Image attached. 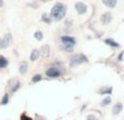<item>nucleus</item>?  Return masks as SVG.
Returning a JSON list of instances; mask_svg holds the SVG:
<instances>
[{
  "mask_svg": "<svg viewBox=\"0 0 124 120\" xmlns=\"http://www.w3.org/2000/svg\"><path fill=\"white\" fill-rule=\"evenodd\" d=\"M65 13L66 7L61 2H57V3H54V8L51 10V17L54 21H60L65 17Z\"/></svg>",
  "mask_w": 124,
  "mask_h": 120,
  "instance_id": "f257e3e1",
  "label": "nucleus"
},
{
  "mask_svg": "<svg viewBox=\"0 0 124 120\" xmlns=\"http://www.w3.org/2000/svg\"><path fill=\"white\" fill-rule=\"evenodd\" d=\"M61 49L65 50L68 52H71L73 50V47L76 44V39L71 36H61Z\"/></svg>",
  "mask_w": 124,
  "mask_h": 120,
  "instance_id": "f03ea898",
  "label": "nucleus"
},
{
  "mask_svg": "<svg viewBox=\"0 0 124 120\" xmlns=\"http://www.w3.org/2000/svg\"><path fill=\"white\" fill-rule=\"evenodd\" d=\"M88 62V59L85 55L83 54H78V55H75L70 61V66L71 67H76L78 64H82V63H86Z\"/></svg>",
  "mask_w": 124,
  "mask_h": 120,
  "instance_id": "7ed1b4c3",
  "label": "nucleus"
},
{
  "mask_svg": "<svg viewBox=\"0 0 124 120\" xmlns=\"http://www.w3.org/2000/svg\"><path fill=\"white\" fill-rule=\"evenodd\" d=\"M13 43V37L10 33H7L4 34L3 37L0 38V49H4V48H8L11 44Z\"/></svg>",
  "mask_w": 124,
  "mask_h": 120,
  "instance_id": "20e7f679",
  "label": "nucleus"
},
{
  "mask_svg": "<svg viewBox=\"0 0 124 120\" xmlns=\"http://www.w3.org/2000/svg\"><path fill=\"white\" fill-rule=\"evenodd\" d=\"M46 74H47V77H58L61 75V71L59 68L52 67V68H49L47 71H46Z\"/></svg>",
  "mask_w": 124,
  "mask_h": 120,
  "instance_id": "39448f33",
  "label": "nucleus"
},
{
  "mask_svg": "<svg viewBox=\"0 0 124 120\" xmlns=\"http://www.w3.org/2000/svg\"><path fill=\"white\" fill-rule=\"evenodd\" d=\"M75 9H76V11L78 12V14H84V13H86V11H87V6H86L85 3H83V2H77V3L75 4Z\"/></svg>",
  "mask_w": 124,
  "mask_h": 120,
  "instance_id": "423d86ee",
  "label": "nucleus"
},
{
  "mask_svg": "<svg viewBox=\"0 0 124 120\" xmlns=\"http://www.w3.org/2000/svg\"><path fill=\"white\" fill-rule=\"evenodd\" d=\"M39 51V55L40 56H43V57H48L50 55V47H49V45H44V46H41L40 47V49L38 50Z\"/></svg>",
  "mask_w": 124,
  "mask_h": 120,
  "instance_id": "0eeeda50",
  "label": "nucleus"
},
{
  "mask_svg": "<svg viewBox=\"0 0 124 120\" xmlns=\"http://www.w3.org/2000/svg\"><path fill=\"white\" fill-rule=\"evenodd\" d=\"M27 69H28V63L26 61H22L20 63V67H19V72L21 73L22 75H24L26 72H27Z\"/></svg>",
  "mask_w": 124,
  "mask_h": 120,
  "instance_id": "6e6552de",
  "label": "nucleus"
},
{
  "mask_svg": "<svg viewBox=\"0 0 124 120\" xmlns=\"http://www.w3.org/2000/svg\"><path fill=\"white\" fill-rule=\"evenodd\" d=\"M111 20H112V15H111V13H109V12L103 13L102 17H101V22H102L103 24H109L110 22H111Z\"/></svg>",
  "mask_w": 124,
  "mask_h": 120,
  "instance_id": "1a4fd4ad",
  "label": "nucleus"
},
{
  "mask_svg": "<svg viewBox=\"0 0 124 120\" xmlns=\"http://www.w3.org/2000/svg\"><path fill=\"white\" fill-rule=\"evenodd\" d=\"M122 109H123V104L122 103H118V104H116V105L113 106V108H112V112H113L114 115H118V114H120V112L122 111Z\"/></svg>",
  "mask_w": 124,
  "mask_h": 120,
  "instance_id": "9d476101",
  "label": "nucleus"
},
{
  "mask_svg": "<svg viewBox=\"0 0 124 120\" xmlns=\"http://www.w3.org/2000/svg\"><path fill=\"white\" fill-rule=\"evenodd\" d=\"M8 64H9L8 59H7L4 56L0 55V69H6L7 67H8Z\"/></svg>",
  "mask_w": 124,
  "mask_h": 120,
  "instance_id": "9b49d317",
  "label": "nucleus"
},
{
  "mask_svg": "<svg viewBox=\"0 0 124 120\" xmlns=\"http://www.w3.org/2000/svg\"><path fill=\"white\" fill-rule=\"evenodd\" d=\"M39 57V51L37 49H33L32 52H31V56H30V59L31 61H36Z\"/></svg>",
  "mask_w": 124,
  "mask_h": 120,
  "instance_id": "f8f14e48",
  "label": "nucleus"
},
{
  "mask_svg": "<svg viewBox=\"0 0 124 120\" xmlns=\"http://www.w3.org/2000/svg\"><path fill=\"white\" fill-rule=\"evenodd\" d=\"M101 95H110L112 93V87H109V86H106V87H102L100 91H99Z\"/></svg>",
  "mask_w": 124,
  "mask_h": 120,
  "instance_id": "ddd939ff",
  "label": "nucleus"
},
{
  "mask_svg": "<svg viewBox=\"0 0 124 120\" xmlns=\"http://www.w3.org/2000/svg\"><path fill=\"white\" fill-rule=\"evenodd\" d=\"M111 102H112L111 97H110V96H107V97H105V98L101 101L100 105H101V107H106V106H108L109 104H111Z\"/></svg>",
  "mask_w": 124,
  "mask_h": 120,
  "instance_id": "4468645a",
  "label": "nucleus"
},
{
  "mask_svg": "<svg viewBox=\"0 0 124 120\" xmlns=\"http://www.w3.org/2000/svg\"><path fill=\"white\" fill-rule=\"evenodd\" d=\"M102 2L109 8H114L116 4V0H102Z\"/></svg>",
  "mask_w": 124,
  "mask_h": 120,
  "instance_id": "2eb2a0df",
  "label": "nucleus"
},
{
  "mask_svg": "<svg viewBox=\"0 0 124 120\" xmlns=\"http://www.w3.org/2000/svg\"><path fill=\"white\" fill-rule=\"evenodd\" d=\"M9 94L8 93H6V94L3 95V97H2V99L0 101V105L1 106H4V105H8L9 104Z\"/></svg>",
  "mask_w": 124,
  "mask_h": 120,
  "instance_id": "dca6fc26",
  "label": "nucleus"
},
{
  "mask_svg": "<svg viewBox=\"0 0 124 120\" xmlns=\"http://www.w3.org/2000/svg\"><path fill=\"white\" fill-rule=\"evenodd\" d=\"M105 43L107 44V45L112 46V47H119V46H120L118 43H116V42H114L113 39H111V38H108V39H106V41H105Z\"/></svg>",
  "mask_w": 124,
  "mask_h": 120,
  "instance_id": "f3484780",
  "label": "nucleus"
},
{
  "mask_svg": "<svg viewBox=\"0 0 124 120\" xmlns=\"http://www.w3.org/2000/svg\"><path fill=\"white\" fill-rule=\"evenodd\" d=\"M34 36H35V38H36L37 41H41V39L44 38V35H43V33H41L40 31H36L35 34H34Z\"/></svg>",
  "mask_w": 124,
  "mask_h": 120,
  "instance_id": "a211bd4d",
  "label": "nucleus"
},
{
  "mask_svg": "<svg viewBox=\"0 0 124 120\" xmlns=\"http://www.w3.org/2000/svg\"><path fill=\"white\" fill-rule=\"evenodd\" d=\"M41 19H43V21L45 22V23H47V24H50V23H51V19H50V17H48L46 13H44V14H43V17H41Z\"/></svg>",
  "mask_w": 124,
  "mask_h": 120,
  "instance_id": "6ab92c4d",
  "label": "nucleus"
},
{
  "mask_svg": "<svg viewBox=\"0 0 124 120\" xmlns=\"http://www.w3.org/2000/svg\"><path fill=\"white\" fill-rule=\"evenodd\" d=\"M40 80H41V75L40 74H36V75H34V77H33L32 82H33V83H37V82H39Z\"/></svg>",
  "mask_w": 124,
  "mask_h": 120,
  "instance_id": "aec40b11",
  "label": "nucleus"
},
{
  "mask_svg": "<svg viewBox=\"0 0 124 120\" xmlns=\"http://www.w3.org/2000/svg\"><path fill=\"white\" fill-rule=\"evenodd\" d=\"M20 85H21V84H20V82H16V83H15V85H14V87L11 88V92H12V93H15V92H16V91L20 88Z\"/></svg>",
  "mask_w": 124,
  "mask_h": 120,
  "instance_id": "412c9836",
  "label": "nucleus"
},
{
  "mask_svg": "<svg viewBox=\"0 0 124 120\" xmlns=\"http://www.w3.org/2000/svg\"><path fill=\"white\" fill-rule=\"evenodd\" d=\"M87 120H98V118H97L96 116H94V115H88Z\"/></svg>",
  "mask_w": 124,
  "mask_h": 120,
  "instance_id": "4be33fe9",
  "label": "nucleus"
},
{
  "mask_svg": "<svg viewBox=\"0 0 124 120\" xmlns=\"http://www.w3.org/2000/svg\"><path fill=\"white\" fill-rule=\"evenodd\" d=\"M21 120H33V119L30 118L28 116H26V115H22V116H21Z\"/></svg>",
  "mask_w": 124,
  "mask_h": 120,
  "instance_id": "5701e85b",
  "label": "nucleus"
},
{
  "mask_svg": "<svg viewBox=\"0 0 124 120\" xmlns=\"http://www.w3.org/2000/svg\"><path fill=\"white\" fill-rule=\"evenodd\" d=\"M123 55H124V51L121 52V54H120V56L118 57V60H119V61H122V57H123Z\"/></svg>",
  "mask_w": 124,
  "mask_h": 120,
  "instance_id": "b1692460",
  "label": "nucleus"
},
{
  "mask_svg": "<svg viewBox=\"0 0 124 120\" xmlns=\"http://www.w3.org/2000/svg\"><path fill=\"white\" fill-rule=\"evenodd\" d=\"M65 25L66 26H71L72 25V21H70V20H69V21H65Z\"/></svg>",
  "mask_w": 124,
  "mask_h": 120,
  "instance_id": "393cba45",
  "label": "nucleus"
},
{
  "mask_svg": "<svg viewBox=\"0 0 124 120\" xmlns=\"http://www.w3.org/2000/svg\"><path fill=\"white\" fill-rule=\"evenodd\" d=\"M3 4H4L3 0H0V8H1V7H3Z\"/></svg>",
  "mask_w": 124,
  "mask_h": 120,
  "instance_id": "a878e982",
  "label": "nucleus"
}]
</instances>
